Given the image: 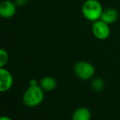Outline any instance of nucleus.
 <instances>
[{
    "mask_svg": "<svg viewBox=\"0 0 120 120\" xmlns=\"http://www.w3.org/2000/svg\"><path fill=\"white\" fill-rule=\"evenodd\" d=\"M73 70L76 76L82 80H89L94 78L95 68L91 63L86 60H81L75 64Z\"/></svg>",
    "mask_w": 120,
    "mask_h": 120,
    "instance_id": "7ed1b4c3",
    "label": "nucleus"
},
{
    "mask_svg": "<svg viewBox=\"0 0 120 120\" xmlns=\"http://www.w3.org/2000/svg\"><path fill=\"white\" fill-rule=\"evenodd\" d=\"M17 8L15 2L11 0H4L0 3V16L5 19L11 18L16 14Z\"/></svg>",
    "mask_w": 120,
    "mask_h": 120,
    "instance_id": "423d86ee",
    "label": "nucleus"
},
{
    "mask_svg": "<svg viewBox=\"0 0 120 120\" xmlns=\"http://www.w3.org/2000/svg\"><path fill=\"white\" fill-rule=\"evenodd\" d=\"M0 120H13V119H11L10 117H8V116H2Z\"/></svg>",
    "mask_w": 120,
    "mask_h": 120,
    "instance_id": "ddd939ff",
    "label": "nucleus"
},
{
    "mask_svg": "<svg viewBox=\"0 0 120 120\" xmlns=\"http://www.w3.org/2000/svg\"><path fill=\"white\" fill-rule=\"evenodd\" d=\"M8 59H9V56H8V52L5 49L2 48L0 50V68L5 67V65L8 62Z\"/></svg>",
    "mask_w": 120,
    "mask_h": 120,
    "instance_id": "9b49d317",
    "label": "nucleus"
},
{
    "mask_svg": "<svg viewBox=\"0 0 120 120\" xmlns=\"http://www.w3.org/2000/svg\"><path fill=\"white\" fill-rule=\"evenodd\" d=\"M91 88L93 91L97 92H100L104 90V87H105V82H104V79L100 77H95L91 80Z\"/></svg>",
    "mask_w": 120,
    "mask_h": 120,
    "instance_id": "9d476101",
    "label": "nucleus"
},
{
    "mask_svg": "<svg viewBox=\"0 0 120 120\" xmlns=\"http://www.w3.org/2000/svg\"><path fill=\"white\" fill-rule=\"evenodd\" d=\"M103 11L102 5L98 0H86L82 7L83 16L91 22L100 20Z\"/></svg>",
    "mask_w": 120,
    "mask_h": 120,
    "instance_id": "f03ea898",
    "label": "nucleus"
},
{
    "mask_svg": "<svg viewBox=\"0 0 120 120\" xmlns=\"http://www.w3.org/2000/svg\"><path fill=\"white\" fill-rule=\"evenodd\" d=\"M118 18H119V12H118L117 10L112 8H109L103 11L100 20H102L103 21H104L107 24L110 25L116 22Z\"/></svg>",
    "mask_w": 120,
    "mask_h": 120,
    "instance_id": "0eeeda50",
    "label": "nucleus"
},
{
    "mask_svg": "<svg viewBox=\"0 0 120 120\" xmlns=\"http://www.w3.org/2000/svg\"><path fill=\"white\" fill-rule=\"evenodd\" d=\"M13 85V76L6 68H0V92H7Z\"/></svg>",
    "mask_w": 120,
    "mask_h": 120,
    "instance_id": "39448f33",
    "label": "nucleus"
},
{
    "mask_svg": "<svg viewBox=\"0 0 120 120\" xmlns=\"http://www.w3.org/2000/svg\"><path fill=\"white\" fill-rule=\"evenodd\" d=\"M91 112L87 107H78L73 111L72 120H91Z\"/></svg>",
    "mask_w": 120,
    "mask_h": 120,
    "instance_id": "1a4fd4ad",
    "label": "nucleus"
},
{
    "mask_svg": "<svg viewBox=\"0 0 120 120\" xmlns=\"http://www.w3.org/2000/svg\"><path fill=\"white\" fill-rule=\"evenodd\" d=\"M45 99V91L40 84L35 86L29 85L22 95V102L26 106L34 108L40 105Z\"/></svg>",
    "mask_w": 120,
    "mask_h": 120,
    "instance_id": "f257e3e1",
    "label": "nucleus"
},
{
    "mask_svg": "<svg viewBox=\"0 0 120 120\" xmlns=\"http://www.w3.org/2000/svg\"><path fill=\"white\" fill-rule=\"evenodd\" d=\"M14 2L17 7H23L27 3L28 0H14Z\"/></svg>",
    "mask_w": 120,
    "mask_h": 120,
    "instance_id": "f8f14e48",
    "label": "nucleus"
},
{
    "mask_svg": "<svg viewBox=\"0 0 120 120\" xmlns=\"http://www.w3.org/2000/svg\"><path fill=\"white\" fill-rule=\"evenodd\" d=\"M91 31L95 37L99 40H105L110 35V27L109 24L103 21L102 20L93 22L91 26Z\"/></svg>",
    "mask_w": 120,
    "mask_h": 120,
    "instance_id": "20e7f679",
    "label": "nucleus"
},
{
    "mask_svg": "<svg viewBox=\"0 0 120 120\" xmlns=\"http://www.w3.org/2000/svg\"><path fill=\"white\" fill-rule=\"evenodd\" d=\"M40 86L45 92H52L56 89L58 82L52 76H45L40 79Z\"/></svg>",
    "mask_w": 120,
    "mask_h": 120,
    "instance_id": "6e6552de",
    "label": "nucleus"
}]
</instances>
